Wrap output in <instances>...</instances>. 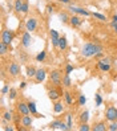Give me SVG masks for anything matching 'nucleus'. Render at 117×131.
<instances>
[{"label": "nucleus", "mask_w": 117, "mask_h": 131, "mask_svg": "<svg viewBox=\"0 0 117 131\" xmlns=\"http://www.w3.org/2000/svg\"><path fill=\"white\" fill-rule=\"evenodd\" d=\"M104 48H103V45H100L97 42H87V44H84L83 45V48H81V56L84 57H95L97 53L100 52H103Z\"/></svg>", "instance_id": "1"}, {"label": "nucleus", "mask_w": 117, "mask_h": 131, "mask_svg": "<svg viewBox=\"0 0 117 131\" xmlns=\"http://www.w3.org/2000/svg\"><path fill=\"white\" fill-rule=\"evenodd\" d=\"M49 80L55 86H61L63 85V75H61V72L57 70V69L49 72Z\"/></svg>", "instance_id": "2"}, {"label": "nucleus", "mask_w": 117, "mask_h": 131, "mask_svg": "<svg viewBox=\"0 0 117 131\" xmlns=\"http://www.w3.org/2000/svg\"><path fill=\"white\" fill-rule=\"evenodd\" d=\"M97 69L103 73H106L111 70V60L109 58H101L97 61Z\"/></svg>", "instance_id": "3"}, {"label": "nucleus", "mask_w": 117, "mask_h": 131, "mask_svg": "<svg viewBox=\"0 0 117 131\" xmlns=\"http://www.w3.org/2000/svg\"><path fill=\"white\" fill-rule=\"evenodd\" d=\"M105 119L108 122H116L117 121V109L114 106L108 107L106 111H105Z\"/></svg>", "instance_id": "4"}, {"label": "nucleus", "mask_w": 117, "mask_h": 131, "mask_svg": "<svg viewBox=\"0 0 117 131\" xmlns=\"http://www.w3.org/2000/svg\"><path fill=\"white\" fill-rule=\"evenodd\" d=\"M16 111L20 115H28V114H31L29 107H28V102H24V101L17 102L16 103Z\"/></svg>", "instance_id": "5"}, {"label": "nucleus", "mask_w": 117, "mask_h": 131, "mask_svg": "<svg viewBox=\"0 0 117 131\" xmlns=\"http://www.w3.org/2000/svg\"><path fill=\"white\" fill-rule=\"evenodd\" d=\"M13 37H15V35L12 30L3 29V32H2V41L3 42H5L7 45H11V42L13 41Z\"/></svg>", "instance_id": "6"}, {"label": "nucleus", "mask_w": 117, "mask_h": 131, "mask_svg": "<svg viewBox=\"0 0 117 131\" xmlns=\"http://www.w3.org/2000/svg\"><path fill=\"white\" fill-rule=\"evenodd\" d=\"M49 128L52 130H63V131H67L68 130V126H67V123H64L63 121H60V119H55L49 123Z\"/></svg>", "instance_id": "7"}, {"label": "nucleus", "mask_w": 117, "mask_h": 131, "mask_svg": "<svg viewBox=\"0 0 117 131\" xmlns=\"http://www.w3.org/2000/svg\"><path fill=\"white\" fill-rule=\"evenodd\" d=\"M8 73L11 77H17L21 73V66L17 62H11L8 66Z\"/></svg>", "instance_id": "8"}, {"label": "nucleus", "mask_w": 117, "mask_h": 131, "mask_svg": "<svg viewBox=\"0 0 117 131\" xmlns=\"http://www.w3.org/2000/svg\"><path fill=\"white\" fill-rule=\"evenodd\" d=\"M37 25H39V21L36 17H29L25 23V29L28 32H33V30L37 29Z\"/></svg>", "instance_id": "9"}, {"label": "nucleus", "mask_w": 117, "mask_h": 131, "mask_svg": "<svg viewBox=\"0 0 117 131\" xmlns=\"http://www.w3.org/2000/svg\"><path fill=\"white\" fill-rule=\"evenodd\" d=\"M69 11L76 13V15H81V16H92V13L88 9L80 8V7H75V5H69Z\"/></svg>", "instance_id": "10"}, {"label": "nucleus", "mask_w": 117, "mask_h": 131, "mask_svg": "<svg viewBox=\"0 0 117 131\" xmlns=\"http://www.w3.org/2000/svg\"><path fill=\"white\" fill-rule=\"evenodd\" d=\"M32 123H33V118L31 117L29 114L28 115H23L21 117V126H23L24 130H28V128L32 127Z\"/></svg>", "instance_id": "11"}, {"label": "nucleus", "mask_w": 117, "mask_h": 131, "mask_svg": "<svg viewBox=\"0 0 117 131\" xmlns=\"http://www.w3.org/2000/svg\"><path fill=\"white\" fill-rule=\"evenodd\" d=\"M63 95V93H61L60 90H57V89H49L48 90V98L51 99L52 102H56V101H59V98Z\"/></svg>", "instance_id": "12"}, {"label": "nucleus", "mask_w": 117, "mask_h": 131, "mask_svg": "<svg viewBox=\"0 0 117 131\" xmlns=\"http://www.w3.org/2000/svg\"><path fill=\"white\" fill-rule=\"evenodd\" d=\"M31 42H32V37H31V32H28V30H25L24 33H23L21 36V47L23 48H28Z\"/></svg>", "instance_id": "13"}, {"label": "nucleus", "mask_w": 117, "mask_h": 131, "mask_svg": "<svg viewBox=\"0 0 117 131\" xmlns=\"http://www.w3.org/2000/svg\"><path fill=\"white\" fill-rule=\"evenodd\" d=\"M45 77H47V70L45 69H37V72H36V75L33 77L35 78V82L36 83H41L45 81Z\"/></svg>", "instance_id": "14"}, {"label": "nucleus", "mask_w": 117, "mask_h": 131, "mask_svg": "<svg viewBox=\"0 0 117 131\" xmlns=\"http://www.w3.org/2000/svg\"><path fill=\"white\" fill-rule=\"evenodd\" d=\"M84 23V20H81L77 15H73V16H71V19H69V24H71L72 27H80L81 24Z\"/></svg>", "instance_id": "15"}, {"label": "nucleus", "mask_w": 117, "mask_h": 131, "mask_svg": "<svg viewBox=\"0 0 117 131\" xmlns=\"http://www.w3.org/2000/svg\"><path fill=\"white\" fill-rule=\"evenodd\" d=\"M64 101H65L67 106H72L73 105V95L71 94V91H69V90L64 91Z\"/></svg>", "instance_id": "16"}, {"label": "nucleus", "mask_w": 117, "mask_h": 131, "mask_svg": "<svg viewBox=\"0 0 117 131\" xmlns=\"http://www.w3.org/2000/svg\"><path fill=\"white\" fill-rule=\"evenodd\" d=\"M2 119H3V122H12L13 121V114H12V111H10V110H5V111H3L2 113Z\"/></svg>", "instance_id": "17"}, {"label": "nucleus", "mask_w": 117, "mask_h": 131, "mask_svg": "<svg viewBox=\"0 0 117 131\" xmlns=\"http://www.w3.org/2000/svg\"><path fill=\"white\" fill-rule=\"evenodd\" d=\"M28 107H29L31 115H37V105H36V102H35V101H29V102H28ZM37 117L44 118L43 115H37Z\"/></svg>", "instance_id": "18"}, {"label": "nucleus", "mask_w": 117, "mask_h": 131, "mask_svg": "<svg viewBox=\"0 0 117 131\" xmlns=\"http://www.w3.org/2000/svg\"><path fill=\"white\" fill-rule=\"evenodd\" d=\"M68 47V41H67V37L65 36H61L59 38V49L60 50H65Z\"/></svg>", "instance_id": "19"}, {"label": "nucleus", "mask_w": 117, "mask_h": 131, "mask_svg": "<svg viewBox=\"0 0 117 131\" xmlns=\"http://www.w3.org/2000/svg\"><path fill=\"white\" fill-rule=\"evenodd\" d=\"M53 111H55V114L63 113L64 111V105L61 103L60 101H56V102H55V105H53Z\"/></svg>", "instance_id": "20"}, {"label": "nucleus", "mask_w": 117, "mask_h": 131, "mask_svg": "<svg viewBox=\"0 0 117 131\" xmlns=\"http://www.w3.org/2000/svg\"><path fill=\"white\" fill-rule=\"evenodd\" d=\"M23 3H24V0H15L13 11L16 12V13H21V9H23Z\"/></svg>", "instance_id": "21"}, {"label": "nucleus", "mask_w": 117, "mask_h": 131, "mask_svg": "<svg viewBox=\"0 0 117 131\" xmlns=\"http://www.w3.org/2000/svg\"><path fill=\"white\" fill-rule=\"evenodd\" d=\"M92 130H93V131H106L108 127H106V125H105L104 122H98V123H96V125L93 126Z\"/></svg>", "instance_id": "22"}, {"label": "nucleus", "mask_w": 117, "mask_h": 131, "mask_svg": "<svg viewBox=\"0 0 117 131\" xmlns=\"http://www.w3.org/2000/svg\"><path fill=\"white\" fill-rule=\"evenodd\" d=\"M63 86L65 89H69L72 86V80H71V77H69V74H65L63 77Z\"/></svg>", "instance_id": "23"}, {"label": "nucleus", "mask_w": 117, "mask_h": 131, "mask_svg": "<svg viewBox=\"0 0 117 131\" xmlns=\"http://www.w3.org/2000/svg\"><path fill=\"white\" fill-rule=\"evenodd\" d=\"M36 72H37V69H35L33 66H27V69H25V74H27V77H29V78L35 77Z\"/></svg>", "instance_id": "24"}, {"label": "nucleus", "mask_w": 117, "mask_h": 131, "mask_svg": "<svg viewBox=\"0 0 117 131\" xmlns=\"http://www.w3.org/2000/svg\"><path fill=\"white\" fill-rule=\"evenodd\" d=\"M8 49H10V45H7L5 42L0 41V54L2 56L7 54V53H8Z\"/></svg>", "instance_id": "25"}, {"label": "nucleus", "mask_w": 117, "mask_h": 131, "mask_svg": "<svg viewBox=\"0 0 117 131\" xmlns=\"http://www.w3.org/2000/svg\"><path fill=\"white\" fill-rule=\"evenodd\" d=\"M45 58H47V50H41V52L36 56V61H37V62H44Z\"/></svg>", "instance_id": "26"}, {"label": "nucleus", "mask_w": 117, "mask_h": 131, "mask_svg": "<svg viewBox=\"0 0 117 131\" xmlns=\"http://www.w3.org/2000/svg\"><path fill=\"white\" fill-rule=\"evenodd\" d=\"M88 119H89V111H83L81 114H80V122L81 123H87L88 122Z\"/></svg>", "instance_id": "27"}, {"label": "nucleus", "mask_w": 117, "mask_h": 131, "mask_svg": "<svg viewBox=\"0 0 117 131\" xmlns=\"http://www.w3.org/2000/svg\"><path fill=\"white\" fill-rule=\"evenodd\" d=\"M59 19L63 23H69V19H71V17L68 16L67 12H59Z\"/></svg>", "instance_id": "28"}, {"label": "nucleus", "mask_w": 117, "mask_h": 131, "mask_svg": "<svg viewBox=\"0 0 117 131\" xmlns=\"http://www.w3.org/2000/svg\"><path fill=\"white\" fill-rule=\"evenodd\" d=\"M92 16L95 17V19H97V20H100V21H106V16H105V15H103V13L93 12V13H92Z\"/></svg>", "instance_id": "29"}, {"label": "nucleus", "mask_w": 117, "mask_h": 131, "mask_svg": "<svg viewBox=\"0 0 117 131\" xmlns=\"http://www.w3.org/2000/svg\"><path fill=\"white\" fill-rule=\"evenodd\" d=\"M85 103H87V97H85L84 94H80L79 98H77V105H79V106H84Z\"/></svg>", "instance_id": "30"}, {"label": "nucleus", "mask_w": 117, "mask_h": 131, "mask_svg": "<svg viewBox=\"0 0 117 131\" xmlns=\"http://www.w3.org/2000/svg\"><path fill=\"white\" fill-rule=\"evenodd\" d=\"M16 97H17V90H16V89H13V88H11L10 94H8L10 101H13V99H16Z\"/></svg>", "instance_id": "31"}, {"label": "nucleus", "mask_w": 117, "mask_h": 131, "mask_svg": "<svg viewBox=\"0 0 117 131\" xmlns=\"http://www.w3.org/2000/svg\"><path fill=\"white\" fill-rule=\"evenodd\" d=\"M95 101H96V106H101L103 102H104V99H103V97H101L98 93H96L95 94Z\"/></svg>", "instance_id": "32"}, {"label": "nucleus", "mask_w": 117, "mask_h": 131, "mask_svg": "<svg viewBox=\"0 0 117 131\" xmlns=\"http://www.w3.org/2000/svg\"><path fill=\"white\" fill-rule=\"evenodd\" d=\"M29 11V5H28V2L27 0H24V3H23V9H21V13L23 15H27Z\"/></svg>", "instance_id": "33"}, {"label": "nucleus", "mask_w": 117, "mask_h": 131, "mask_svg": "<svg viewBox=\"0 0 117 131\" xmlns=\"http://www.w3.org/2000/svg\"><path fill=\"white\" fill-rule=\"evenodd\" d=\"M91 130V126L88 125V122L87 123H81L80 127H79V131H89Z\"/></svg>", "instance_id": "34"}, {"label": "nucleus", "mask_w": 117, "mask_h": 131, "mask_svg": "<svg viewBox=\"0 0 117 131\" xmlns=\"http://www.w3.org/2000/svg\"><path fill=\"white\" fill-rule=\"evenodd\" d=\"M73 70H75L73 65H71V64H67V65H65V70H64V73H65V74H71Z\"/></svg>", "instance_id": "35"}, {"label": "nucleus", "mask_w": 117, "mask_h": 131, "mask_svg": "<svg viewBox=\"0 0 117 131\" xmlns=\"http://www.w3.org/2000/svg\"><path fill=\"white\" fill-rule=\"evenodd\" d=\"M67 126H68V130H72V114L67 115Z\"/></svg>", "instance_id": "36"}, {"label": "nucleus", "mask_w": 117, "mask_h": 131, "mask_svg": "<svg viewBox=\"0 0 117 131\" xmlns=\"http://www.w3.org/2000/svg\"><path fill=\"white\" fill-rule=\"evenodd\" d=\"M108 131H117V121L111 122V125L108 126Z\"/></svg>", "instance_id": "37"}, {"label": "nucleus", "mask_w": 117, "mask_h": 131, "mask_svg": "<svg viewBox=\"0 0 117 131\" xmlns=\"http://www.w3.org/2000/svg\"><path fill=\"white\" fill-rule=\"evenodd\" d=\"M49 35L52 38H60V35L57 33V30H55V29H51L49 30Z\"/></svg>", "instance_id": "38"}, {"label": "nucleus", "mask_w": 117, "mask_h": 131, "mask_svg": "<svg viewBox=\"0 0 117 131\" xmlns=\"http://www.w3.org/2000/svg\"><path fill=\"white\" fill-rule=\"evenodd\" d=\"M10 90H11V89H10L8 85H4V86L2 88V94H3V95H4V94H8Z\"/></svg>", "instance_id": "39"}, {"label": "nucleus", "mask_w": 117, "mask_h": 131, "mask_svg": "<svg viewBox=\"0 0 117 131\" xmlns=\"http://www.w3.org/2000/svg\"><path fill=\"white\" fill-rule=\"evenodd\" d=\"M53 11H55V7L53 5H47V13H48V15L53 13Z\"/></svg>", "instance_id": "40"}, {"label": "nucleus", "mask_w": 117, "mask_h": 131, "mask_svg": "<svg viewBox=\"0 0 117 131\" xmlns=\"http://www.w3.org/2000/svg\"><path fill=\"white\" fill-rule=\"evenodd\" d=\"M111 27H112V29L114 30V32L117 33V23H114V21H112V23H111Z\"/></svg>", "instance_id": "41"}, {"label": "nucleus", "mask_w": 117, "mask_h": 131, "mask_svg": "<svg viewBox=\"0 0 117 131\" xmlns=\"http://www.w3.org/2000/svg\"><path fill=\"white\" fill-rule=\"evenodd\" d=\"M25 88H27V82L25 81L20 82V89H25Z\"/></svg>", "instance_id": "42"}, {"label": "nucleus", "mask_w": 117, "mask_h": 131, "mask_svg": "<svg viewBox=\"0 0 117 131\" xmlns=\"http://www.w3.org/2000/svg\"><path fill=\"white\" fill-rule=\"evenodd\" d=\"M59 2L64 3V4H71V0H59Z\"/></svg>", "instance_id": "43"}, {"label": "nucleus", "mask_w": 117, "mask_h": 131, "mask_svg": "<svg viewBox=\"0 0 117 131\" xmlns=\"http://www.w3.org/2000/svg\"><path fill=\"white\" fill-rule=\"evenodd\" d=\"M4 130H5V131H12V130H15V128H13L12 126H8V127H5Z\"/></svg>", "instance_id": "44"}, {"label": "nucleus", "mask_w": 117, "mask_h": 131, "mask_svg": "<svg viewBox=\"0 0 117 131\" xmlns=\"http://www.w3.org/2000/svg\"><path fill=\"white\" fill-rule=\"evenodd\" d=\"M112 20H113V21H114V23H117V15H114V16H113V17H112Z\"/></svg>", "instance_id": "45"}]
</instances>
